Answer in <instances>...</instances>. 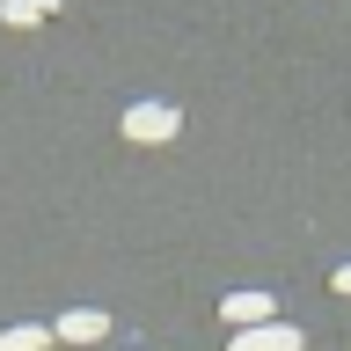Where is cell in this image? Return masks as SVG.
<instances>
[{
  "instance_id": "obj_4",
  "label": "cell",
  "mask_w": 351,
  "mask_h": 351,
  "mask_svg": "<svg viewBox=\"0 0 351 351\" xmlns=\"http://www.w3.org/2000/svg\"><path fill=\"white\" fill-rule=\"evenodd\" d=\"M219 315H227V329H256V322H278V315H271V293H227V300H219Z\"/></svg>"
},
{
  "instance_id": "obj_7",
  "label": "cell",
  "mask_w": 351,
  "mask_h": 351,
  "mask_svg": "<svg viewBox=\"0 0 351 351\" xmlns=\"http://www.w3.org/2000/svg\"><path fill=\"white\" fill-rule=\"evenodd\" d=\"M329 285H337V293H351V263H344V271H337V278H329Z\"/></svg>"
},
{
  "instance_id": "obj_1",
  "label": "cell",
  "mask_w": 351,
  "mask_h": 351,
  "mask_svg": "<svg viewBox=\"0 0 351 351\" xmlns=\"http://www.w3.org/2000/svg\"><path fill=\"white\" fill-rule=\"evenodd\" d=\"M176 132H183L176 103H132L125 110V139H139V147H161V139H176Z\"/></svg>"
},
{
  "instance_id": "obj_5",
  "label": "cell",
  "mask_w": 351,
  "mask_h": 351,
  "mask_svg": "<svg viewBox=\"0 0 351 351\" xmlns=\"http://www.w3.org/2000/svg\"><path fill=\"white\" fill-rule=\"evenodd\" d=\"M0 351H51V322H15V329H0Z\"/></svg>"
},
{
  "instance_id": "obj_6",
  "label": "cell",
  "mask_w": 351,
  "mask_h": 351,
  "mask_svg": "<svg viewBox=\"0 0 351 351\" xmlns=\"http://www.w3.org/2000/svg\"><path fill=\"white\" fill-rule=\"evenodd\" d=\"M44 15H59V0H0V22H15V29H29Z\"/></svg>"
},
{
  "instance_id": "obj_2",
  "label": "cell",
  "mask_w": 351,
  "mask_h": 351,
  "mask_svg": "<svg viewBox=\"0 0 351 351\" xmlns=\"http://www.w3.org/2000/svg\"><path fill=\"white\" fill-rule=\"evenodd\" d=\"M103 337H110L103 307H66L59 322H51V344H103Z\"/></svg>"
},
{
  "instance_id": "obj_3",
  "label": "cell",
  "mask_w": 351,
  "mask_h": 351,
  "mask_svg": "<svg viewBox=\"0 0 351 351\" xmlns=\"http://www.w3.org/2000/svg\"><path fill=\"white\" fill-rule=\"evenodd\" d=\"M227 351H300V329L293 322H256V329H234Z\"/></svg>"
}]
</instances>
